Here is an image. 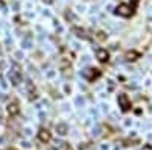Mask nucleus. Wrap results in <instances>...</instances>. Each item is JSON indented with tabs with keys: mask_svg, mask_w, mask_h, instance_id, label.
Listing matches in <instances>:
<instances>
[{
	"mask_svg": "<svg viewBox=\"0 0 152 150\" xmlns=\"http://www.w3.org/2000/svg\"><path fill=\"white\" fill-rule=\"evenodd\" d=\"M11 150H14V149H11Z\"/></svg>",
	"mask_w": 152,
	"mask_h": 150,
	"instance_id": "6e6552de",
	"label": "nucleus"
},
{
	"mask_svg": "<svg viewBox=\"0 0 152 150\" xmlns=\"http://www.w3.org/2000/svg\"><path fill=\"white\" fill-rule=\"evenodd\" d=\"M18 105L17 103H11L9 106H8V112H9V114L11 115H15V114H18Z\"/></svg>",
	"mask_w": 152,
	"mask_h": 150,
	"instance_id": "39448f33",
	"label": "nucleus"
},
{
	"mask_svg": "<svg viewBox=\"0 0 152 150\" xmlns=\"http://www.w3.org/2000/svg\"><path fill=\"white\" fill-rule=\"evenodd\" d=\"M108 56H110L108 52H107V50H104V49L97 52V59H99L100 62H107V61H108Z\"/></svg>",
	"mask_w": 152,
	"mask_h": 150,
	"instance_id": "20e7f679",
	"label": "nucleus"
},
{
	"mask_svg": "<svg viewBox=\"0 0 152 150\" xmlns=\"http://www.w3.org/2000/svg\"><path fill=\"white\" fill-rule=\"evenodd\" d=\"M117 14L122 15V17H129V15L132 14V9H131V6H128V5H119Z\"/></svg>",
	"mask_w": 152,
	"mask_h": 150,
	"instance_id": "f03ea898",
	"label": "nucleus"
},
{
	"mask_svg": "<svg viewBox=\"0 0 152 150\" xmlns=\"http://www.w3.org/2000/svg\"><path fill=\"white\" fill-rule=\"evenodd\" d=\"M50 138H52V135H50V132L47 129H41L40 132H38V140H40L41 143H49Z\"/></svg>",
	"mask_w": 152,
	"mask_h": 150,
	"instance_id": "7ed1b4c3",
	"label": "nucleus"
},
{
	"mask_svg": "<svg viewBox=\"0 0 152 150\" xmlns=\"http://www.w3.org/2000/svg\"><path fill=\"white\" fill-rule=\"evenodd\" d=\"M138 56H140V53L134 52V50H132V52H128V53H126V59H129V61H134V59H137Z\"/></svg>",
	"mask_w": 152,
	"mask_h": 150,
	"instance_id": "423d86ee",
	"label": "nucleus"
},
{
	"mask_svg": "<svg viewBox=\"0 0 152 150\" xmlns=\"http://www.w3.org/2000/svg\"><path fill=\"white\" fill-rule=\"evenodd\" d=\"M117 102H119L122 111H128L131 108V102H129V99H128V96H126V94H119Z\"/></svg>",
	"mask_w": 152,
	"mask_h": 150,
	"instance_id": "f257e3e1",
	"label": "nucleus"
},
{
	"mask_svg": "<svg viewBox=\"0 0 152 150\" xmlns=\"http://www.w3.org/2000/svg\"><path fill=\"white\" fill-rule=\"evenodd\" d=\"M56 129H58V132H59L61 135H66V133H67V128H66V124H59V126H58Z\"/></svg>",
	"mask_w": 152,
	"mask_h": 150,
	"instance_id": "0eeeda50",
	"label": "nucleus"
}]
</instances>
